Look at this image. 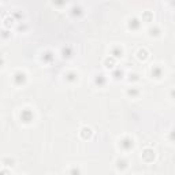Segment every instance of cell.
<instances>
[{"mask_svg":"<svg viewBox=\"0 0 175 175\" xmlns=\"http://www.w3.org/2000/svg\"><path fill=\"white\" fill-rule=\"evenodd\" d=\"M26 73L25 71H16L15 74H14V77H12V81H14V84L16 85V86H22V85H25V82H26Z\"/></svg>","mask_w":175,"mask_h":175,"instance_id":"1","label":"cell"},{"mask_svg":"<svg viewBox=\"0 0 175 175\" xmlns=\"http://www.w3.org/2000/svg\"><path fill=\"white\" fill-rule=\"evenodd\" d=\"M119 147L123 149V151H130L131 148L134 147V139L130 138V137H124L123 139L119 141Z\"/></svg>","mask_w":175,"mask_h":175,"instance_id":"2","label":"cell"},{"mask_svg":"<svg viewBox=\"0 0 175 175\" xmlns=\"http://www.w3.org/2000/svg\"><path fill=\"white\" fill-rule=\"evenodd\" d=\"M33 118H34V115H33V112L29 110V108H25V110H22V112H21V120L22 122H25V123H30L33 120Z\"/></svg>","mask_w":175,"mask_h":175,"instance_id":"3","label":"cell"},{"mask_svg":"<svg viewBox=\"0 0 175 175\" xmlns=\"http://www.w3.org/2000/svg\"><path fill=\"white\" fill-rule=\"evenodd\" d=\"M151 75L152 78H156V80H160L163 77V68L160 66H153L151 70Z\"/></svg>","mask_w":175,"mask_h":175,"instance_id":"4","label":"cell"},{"mask_svg":"<svg viewBox=\"0 0 175 175\" xmlns=\"http://www.w3.org/2000/svg\"><path fill=\"white\" fill-rule=\"evenodd\" d=\"M122 53H123V49L120 47H114L111 49V58H114V59H116V58H120L122 56Z\"/></svg>","mask_w":175,"mask_h":175,"instance_id":"5","label":"cell"},{"mask_svg":"<svg viewBox=\"0 0 175 175\" xmlns=\"http://www.w3.org/2000/svg\"><path fill=\"white\" fill-rule=\"evenodd\" d=\"M139 21L137 19V18H130L129 19V28L133 29V30H138L139 29Z\"/></svg>","mask_w":175,"mask_h":175,"instance_id":"6","label":"cell"},{"mask_svg":"<svg viewBox=\"0 0 175 175\" xmlns=\"http://www.w3.org/2000/svg\"><path fill=\"white\" fill-rule=\"evenodd\" d=\"M142 157H144V160H147V161H148V157H151V161H152V160L155 159V152L152 151V149H145L142 153Z\"/></svg>","mask_w":175,"mask_h":175,"instance_id":"7","label":"cell"},{"mask_svg":"<svg viewBox=\"0 0 175 175\" xmlns=\"http://www.w3.org/2000/svg\"><path fill=\"white\" fill-rule=\"evenodd\" d=\"M116 164H118V170L123 171V170H126V168H127L129 161H127L126 159H119L118 161H116Z\"/></svg>","mask_w":175,"mask_h":175,"instance_id":"8","label":"cell"},{"mask_svg":"<svg viewBox=\"0 0 175 175\" xmlns=\"http://www.w3.org/2000/svg\"><path fill=\"white\" fill-rule=\"evenodd\" d=\"M78 80V74L74 71H70L66 74V81H68V82H75V81Z\"/></svg>","mask_w":175,"mask_h":175,"instance_id":"9","label":"cell"},{"mask_svg":"<svg viewBox=\"0 0 175 175\" xmlns=\"http://www.w3.org/2000/svg\"><path fill=\"white\" fill-rule=\"evenodd\" d=\"M81 135H82V138H90L92 137V129L90 127H84L81 130Z\"/></svg>","mask_w":175,"mask_h":175,"instance_id":"10","label":"cell"},{"mask_svg":"<svg viewBox=\"0 0 175 175\" xmlns=\"http://www.w3.org/2000/svg\"><path fill=\"white\" fill-rule=\"evenodd\" d=\"M62 55H63V58H70L73 55V49L70 47H64L62 49Z\"/></svg>","mask_w":175,"mask_h":175,"instance_id":"11","label":"cell"},{"mask_svg":"<svg viewBox=\"0 0 175 175\" xmlns=\"http://www.w3.org/2000/svg\"><path fill=\"white\" fill-rule=\"evenodd\" d=\"M96 84L99 85V86L104 85V84H105V77H104L103 74H100V75H96Z\"/></svg>","mask_w":175,"mask_h":175,"instance_id":"12","label":"cell"},{"mask_svg":"<svg viewBox=\"0 0 175 175\" xmlns=\"http://www.w3.org/2000/svg\"><path fill=\"white\" fill-rule=\"evenodd\" d=\"M104 64H105V67H108V68L114 67V64H115V59H114V58H107L105 62H104Z\"/></svg>","mask_w":175,"mask_h":175,"instance_id":"13","label":"cell"},{"mask_svg":"<svg viewBox=\"0 0 175 175\" xmlns=\"http://www.w3.org/2000/svg\"><path fill=\"white\" fill-rule=\"evenodd\" d=\"M147 58H148V52H147V49H139V51H138V59L145 60Z\"/></svg>","mask_w":175,"mask_h":175,"instance_id":"14","label":"cell"},{"mask_svg":"<svg viewBox=\"0 0 175 175\" xmlns=\"http://www.w3.org/2000/svg\"><path fill=\"white\" fill-rule=\"evenodd\" d=\"M68 175H81V170L80 167H71L70 168V171H68Z\"/></svg>","mask_w":175,"mask_h":175,"instance_id":"15","label":"cell"},{"mask_svg":"<svg viewBox=\"0 0 175 175\" xmlns=\"http://www.w3.org/2000/svg\"><path fill=\"white\" fill-rule=\"evenodd\" d=\"M127 95L130 96V97H135V96L139 95V90L138 89H135V88H131V89H129L127 90Z\"/></svg>","mask_w":175,"mask_h":175,"instance_id":"16","label":"cell"},{"mask_svg":"<svg viewBox=\"0 0 175 175\" xmlns=\"http://www.w3.org/2000/svg\"><path fill=\"white\" fill-rule=\"evenodd\" d=\"M159 34H160V29L159 28H157V26H156V28H155V30H153V29H149V36H159Z\"/></svg>","mask_w":175,"mask_h":175,"instance_id":"17","label":"cell"},{"mask_svg":"<svg viewBox=\"0 0 175 175\" xmlns=\"http://www.w3.org/2000/svg\"><path fill=\"white\" fill-rule=\"evenodd\" d=\"M112 75H114V78H115V80H119V78H122V75H123V71L118 68V70H115V71H114V74H112Z\"/></svg>","mask_w":175,"mask_h":175,"instance_id":"18","label":"cell"},{"mask_svg":"<svg viewBox=\"0 0 175 175\" xmlns=\"http://www.w3.org/2000/svg\"><path fill=\"white\" fill-rule=\"evenodd\" d=\"M3 163L6 164L7 167H12V166H14V160H12V159H4Z\"/></svg>","mask_w":175,"mask_h":175,"instance_id":"19","label":"cell"},{"mask_svg":"<svg viewBox=\"0 0 175 175\" xmlns=\"http://www.w3.org/2000/svg\"><path fill=\"white\" fill-rule=\"evenodd\" d=\"M43 59H44V60H47V62H48V60L53 59V56H52V53H51V52H47V53H45V56H44Z\"/></svg>","mask_w":175,"mask_h":175,"instance_id":"20","label":"cell"},{"mask_svg":"<svg viewBox=\"0 0 175 175\" xmlns=\"http://www.w3.org/2000/svg\"><path fill=\"white\" fill-rule=\"evenodd\" d=\"M139 78H138V74H130V78H129V81H138Z\"/></svg>","mask_w":175,"mask_h":175,"instance_id":"21","label":"cell"},{"mask_svg":"<svg viewBox=\"0 0 175 175\" xmlns=\"http://www.w3.org/2000/svg\"><path fill=\"white\" fill-rule=\"evenodd\" d=\"M0 175H8V171L7 170H3V171H0Z\"/></svg>","mask_w":175,"mask_h":175,"instance_id":"22","label":"cell"},{"mask_svg":"<svg viewBox=\"0 0 175 175\" xmlns=\"http://www.w3.org/2000/svg\"><path fill=\"white\" fill-rule=\"evenodd\" d=\"M8 32H1V36L3 37H10V34H7Z\"/></svg>","mask_w":175,"mask_h":175,"instance_id":"23","label":"cell"},{"mask_svg":"<svg viewBox=\"0 0 175 175\" xmlns=\"http://www.w3.org/2000/svg\"><path fill=\"white\" fill-rule=\"evenodd\" d=\"M3 63H4V60H3V58H0V67H3Z\"/></svg>","mask_w":175,"mask_h":175,"instance_id":"24","label":"cell"}]
</instances>
